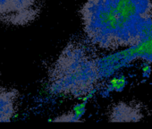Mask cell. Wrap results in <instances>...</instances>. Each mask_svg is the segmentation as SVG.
<instances>
[{
  "mask_svg": "<svg viewBox=\"0 0 152 129\" xmlns=\"http://www.w3.org/2000/svg\"><path fill=\"white\" fill-rule=\"evenodd\" d=\"M81 15L88 41L101 49L136 47L152 36L150 0H87Z\"/></svg>",
  "mask_w": 152,
  "mask_h": 129,
  "instance_id": "obj_1",
  "label": "cell"
},
{
  "mask_svg": "<svg viewBox=\"0 0 152 129\" xmlns=\"http://www.w3.org/2000/svg\"><path fill=\"white\" fill-rule=\"evenodd\" d=\"M13 24L23 25L35 20L39 13V0H10Z\"/></svg>",
  "mask_w": 152,
  "mask_h": 129,
  "instance_id": "obj_3",
  "label": "cell"
},
{
  "mask_svg": "<svg viewBox=\"0 0 152 129\" xmlns=\"http://www.w3.org/2000/svg\"><path fill=\"white\" fill-rule=\"evenodd\" d=\"M0 22L13 23V10L10 0H0Z\"/></svg>",
  "mask_w": 152,
  "mask_h": 129,
  "instance_id": "obj_7",
  "label": "cell"
},
{
  "mask_svg": "<svg viewBox=\"0 0 152 129\" xmlns=\"http://www.w3.org/2000/svg\"><path fill=\"white\" fill-rule=\"evenodd\" d=\"M142 118V113L139 108L125 102L115 105L109 113L110 122H137Z\"/></svg>",
  "mask_w": 152,
  "mask_h": 129,
  "instance_id": "obj_5",
  "label": "cell"
},
{
  "mask_svg": "<svg viewBox=\"0 0 152 129\" xmlns=\"http://www.w3.org/2000/svg\"><path fill=\"white\" fill-rule=\"evenodd\" d=\"M19 92L15 89L0 87V122H10L16 112Z\"/></svg>",
  "mask_w": 152,
  "mask_h": 129,
  "instance_id": "obj_4",
  "label": "cell"
},
{
  "mask_svg": "<svg viewBox=\"0 0 152 129\" xmlns=\"http://www.w3.org/2000/svg\"><path fill=\"white\" fill-rule=\"evenodd\" d=\"M83 113H84V104L79 105L71 113L57 117L56 118L54 119V121L55 122H80Z\"/></svg>",
  "mask_w": 152,
  "mask_h": 129,
  "instance_id": "obj_6",
  "label": "cell"
},
{
  "mask_svg": "<svg viewBox=\"0 0 152 129\" xmlns=\"http://www.w3.org/2000/svg\"><path fill=\"white\" fill-rule=\"evenodd\" d=\"M99 59L83 43H68L48 71L49 92L73 98L91 93L102 79Z\"/></svg>",
  "mask_w": 152,
  "mask_h": 129,
  "instance_id": "obj_2",
  "label": "cell"
}]
</instances>
